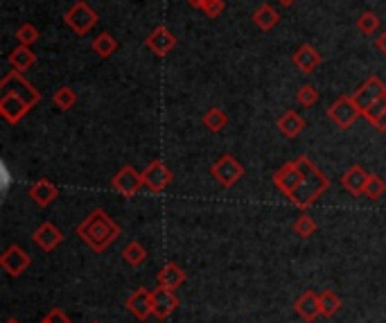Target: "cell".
<instances>
[{
	"label": "cell",
	"instance_id": "1",
	"mask_svg": "<svg viewBox=\"0 0 386 323\" xmlns=\"http://www.w3.org/2000/svg\"><path fill=\"white\" fill-rule=\"evenodd\" d=\"M274 186L281 190L294 206L307 208L330 188V179H327L307 156H298L296 160H289V163L276 170Z\"/></svg>",
	"mask_w": 386,
	"mask_h": 323
},
{
	"label": "cell",
	"instance_id": "2",
	"mask_svg": "<svg viewBox=\"0 0 386 323\" xmlns=\"http://www.w3.org/2000/svg\"><path fill=\"white\" fill-rule=\"evenodd\" d=\"M75 233L86 246H91V251L102 253L122 235V229L109 213L102 211V208H95L77 224Z\"/></svg>",
	"mask_w": 386,
	"mask_h": 323
},
{
	"label": "cell",
	"instance_id": "3",
	"mask_svg": "<svg viewBox=\"0 0 386 323\" xmlns=\"http://www.w3.org/2000/svg\"><path fill=\"white\" fill-rule=\"evenodd\" d=\"M100 16L98 12L86 3V0H77V3L68 9V12L64 14V23L70 27V30L77 34V36H84L89 34L95 25H98Z\"/></svg>",
	"mask_w": 386,
	"mask_h": 323
},
{
	"label": "cell",
	"instance_id": "4",
	"mask_svg": "<svg viewBox=\"0 0 386 323\" xmlns=\"http://www.w3.org/2000/svg\"><path fill=\"white\" fill-rule=\"evenodd\" d=\"M359 116H362V107L355 102L352 95H339V98L327 107V118L343 131L350 129Z\"/></svg>",
	"mask_w": 386,
	"mask_h": 323
},
{
	"label": "cell",
	"instance_id": "5",
	"mask_svg": "<svg viewBox=\"0 0 386 323\" xmlns=\"http://www.w3.org/2000/svg\"><path fill=\"white\" fill-rule=\"evenodd\" d=\"M210 176L215 179L221 188L228 190V188H233L237 181H242L244 165L239 163L233 154H224V156H219L215 163L210 165Z\"/></svg>",
	"mask_w": 386,
	"mask_h": 323
},
{
	"label": "cell",
	"instance_id": "6",
	"mask_svg": "<svg viewBox=\"0 0 386 323\" xmlns=\"http://www.w3.org/2000/svg\"><path fill=\"white\" fill-rule=\"evenodd\" d=\"M0 91L3 93H12V95H18L21 100H25L30 107L34 109L38 102H41V93H38L30 82L23 77V73H7L3 80H0Z\"/></svg>",
	"mask_w": 386,
	"mask_h": 323
},
{
	"label": "cell",
	"instance_id": "7",
	"mask_svg": "<svg viewBox=\"0 0 386 323\" xmlns=\"http://www.w3.org/2000/svg\"><path fill=\"white\" fill-rule=\"evenodd\" d=\"M151 301H154L151 315L156 317L158 321L170 319V317L179 310V303H181L179 296L175 294V290L163 287V285H158V287L151 292Z\"/></svg>",
	"mask_w": 386,
	"mask_h": 323
},
{
	"label": "cell",
	"instance_id": "8",
	"mask_svg": "<svg viewBox=\"0 0 386 323\" xmlns=\"http://www.w3.org/2000/svg\"><path fill=\"white\" fill-rule=\"evenodd\" d=\"M142 186H144L142 174L131 165H124L122 170H118V174L111 179V188L124 197H133Z\"/></svg>",
	"mask_w": 386,
	"mask_h": 323
},
{
	"label": "cell",
	"instance_id": "9",
	"mask_svg": "<svg viewBox=\"0 0 386 323\" xmlns=\"http://www.w3.org/2000/svg\"><path fill=\"white\" fill-rule=\"evenodd\" d=\"M32 264V258L27 255L21 246L18 244H12V246H7L5 253L0 255V267H3V271H7L12 278H18L21 273L30 267Z\"/></svg>",
	"mask_w": 386,
	"mask_h": 323
},
{
	"label": "cell",
	"instance_id": "10",
	"mask_svg": "<svg viewBox=\"0 0 386 323\" xmlns=\"http://www.w3.org/2000/svg\"><path fill=\"white\" fill-rule=\"evenodd\" d=\"M142 181H144V186L151 190V193L161 195L163 190L172 183V172H170V167L163 163V160H151V163L144 167Z\"/></svg>",
	"mask_w": 386,
	"mask_h": 323
},
{
	"label": "cell",
	"instance_id": "11",
	"mask_svg": "<svg viewBox=\"0 0 386 323\" xmlns=\"http://www.w3.org/2000/svg\"><path fill=\"white\" fill-rule=\"evenodd\" d=\"M352 98L362 107V111H364L366 107H371L373 102L386 98V84L378 77V75H373V77L366 80L362 87L352 93Z\"/></svg>",
	"mask_w": 386,
	"mask_h": 323
},
{
	"label": "cell",
	"instance_id": "12",
	"mask_svg": "<svg viewBox=\"0 0 386 323\" xmlns=\"http://www.w3.org/2000/svg\"><path fill=\"white\" fill-rule=\"evenodd\" d=\"M30 111L32 107L25 100L18 98V95L3 93V98H0V116H3L9 125H16V122L23 120Z\"/></svg>",
	"mask_w": 386,
	"mask_h": 323
},
{
	"label": "cell",
	"instance_id": "13",
	"mask_svg": "<svg viewBox=\"0 0 386 323\" xmlns=\"http://www.w3.org/2000/svg\"><path fill=\"white\" fill-rule=\"evenodd\" d=\"M64 237H66V235L61 233L59 226H54L52 222H43V224L34 231L32 242H34L41 251L50 253V251H54L57 246H59V244L64 242Z\"/></svg>",
	"mask_w": 386,
	"mask_h": 323
},
{
	"label": "cell",
	"instance_id": "14",
	"mask_svg": "<svg viewBox=\"0 0 386 323\" xmlns=\"http://www.w3.org/2000/svg\"><path fill=\"white\" fill-rule=\"evenodd\" d=\"M144 45L156 54V57H165L177 47V36L172 34V30H168L165 25H158L147 39H144Z\"/></svg>",
	"mask_w": 386,
	"mask_h": 323
},
{
	"label": "cell",
	"instance_id": "15",
	"mask_svg": "<svg viewBox=\"0 0 386 323\" xmlns=\"http://www.w3.org/2000/svg\"><path fill=\"white\" fill-rule=\"evenodd\" d=\"M369 179L371 174L362 165H350L341 174V188L348 190L352 197H362L366 193V186H369Z\"/></svg>",
	"mask_w": 386,
	"mask_h": 323
},
{
	"label": "cell",
	"instance_id": "16",
	"mask_svg": "<svg viewBox=\"0 0 386 323\" xmlns=\"http://www.w3.org/2000/svg\"><path fill=\"white\" fill-rule=\"evenodd\" d=\"M292 61H294V66L301 73H305V75H310V73H314L318 66H321V61H323V54L316 50L314 45H310V43H303L298 50L294 52V57H292Z\"/></svg>",
	"mask_w": 386,
	"mask_h": 323
},
{
	"label": "cell",
	"instance_id": "17",
	"mask_svg": "<svg viewBox=\"0 0 386 323\" xmlns=\"http://www.w3.org/2000/svg\"><path fill=\"white\" fill-rule=\"evenodd\" d=\"M294 310L303 321H307V323L316 321L318 317H321V301H318V294L310 292V290L303 292L301 296L294 301Z\"/></svg>",
	"mask_w": 386,
	"mask_h": 323
},
{
	"label": "cell",
	"instance_id": "18",
	"mask_svg": "<svg viewBox=\"0 0 386 323\" xmlns=\"http://www.w3.org/2000/svg\"><path fill=\"white\" fill-rule=\"evenodd\" d=\"M124 308H127L136 319L147 321V317L151 315V308H154L151 292H147L144 287H138V290L133 292L131 296L127 299V303H124Z\"/></svg>",
	"mask_w": 386,
	"mask_h": 323
},
{
	"label": "cell",
	"instance_id": "19",
	"mask_svg": "<svg viewBox=\"0 0 386 323\" xmlns=\"http://www.w3.org/2000/svg\"><path fill=\"white\" fill-rule=\"evenodd\" d=\"M27 195H30V199L38 208H47L57 197H59V190H57L52 181H47V179H38L36 183L30 186Z\"/></svg>",
	"mask_w": 386,
	"mask_h": 323
},
{
	"label": "cell",
	"instance_id": "20",
	"mask_svg": "<svg viewBox=\"0 0 386 323\" xmlns=\"http://www.w3.org/2000/svg\"><path fill=\"white\" fill-rule=\"evenodd\" d=\"M276 127L285 138H298L305 129V120L298 116L296 111H285L283 116L276 120Z\"/></svg>",
	"mask_w": 386,
	"mask_h": 323
},
{
	"label": "cell",
	"instance_id": "21",
	"mask_svg": "<svg viewBox=\"0 0 386 323\" xmlns=\"http://www.w3.org/2000/svg\"><path fill=\"white\" fill-rule=\"evenodd\" d=\"M251 18H253V23L260 27L262 32H272L274 27L281 23V12L274 7V5H269V3H265V5H260L253 14H251Z\"/></svg>",
	"mask_w": 386,
	"mask_h": 323
},
{
	"label": "cell",
	"instance_id": "22",
	"mask_svg": "<svg viewBox=\"0 0 386 323\" xmlns=\"http://www.w3.org/2000/svg\"><path fill=\"white\" fill-rule=\"evenodd\" d=\"M156 283L163 285V287L179 290L181 285L186 283V271H183L177 262H168V264H163L161 271L156 273Z\"/></svg>",
	"mask_w": 386,
	"mask_h": 323
},
{
	"label": "cell",
	"instance_id": "23",
	"mask_svg": "<svg viewBox=\"0 0 386 323\" xmlns=\"http://www.w3.org/2000/svg\"><path fill=\"white\" fill-rule=\"evenodd\" d=\"M7 61H9V66H12V70L25 73V70H30L34 66L36 54L32 52L30 45H18V47H14V50L7 54Z\"/></svg>",
	"mask_w": 386,
	"mask_h": 323
},
{
	"label": "cell",
	"instance_id": "24",
	"mask_svg": "<svg viewBox=\"0 0 386 323\" xmlns=\"http://www.w3.org/2000/svg\"><path fill=\"white\" fill-rule=\"evenodd\" d=\"M91 47H93V52H95V54L102 57V59H109L111 54L118 52L120 43H118V39H115L113 34H109V32H100V34L93 39Z\"/></svg>",
	"mask_w": 386,
	"mask_h": 323
},
{
	"label": "cell",
	"instance_id": "25",
	"mask_svg": "<svg viewBox=\"0 0 386 323\" xmlns=\"http://www.w3.org/2000/svg\"><path fill=\"white\" fill-rule=\"evenodd\" d=\"M201 122H204V127L210 131V134H219V131H224L228 127V116L224 109H217V107H210L204 118H201Z\"/></svg>",
	"mask_w": 386,
	"mask_h": 323
},
{
	"label": "cell",
	"instance_id": "26",
	"mask_svg": "<svg viewBox=\"0 0 386 323\" xmlns=\"http://www.w3.org/2000/svg\"><path fill=\"white\" fill-rule=\"evenodd\" d=\"M318 301H321V317H325V319L334 317L343 306L341 296L332 290H323L321 294H318Z\"/></svg>",
	"mask_w": 386,
	"mask_h": 323
},
{
	"label": "cell",
	"instance_id": "27",
	"mask_svg": "<svg viewBox=\"0 0 386 323\" xmlns=\"http://www.w3.org/2000/svg\"><path fill=\"white\" fill-rule=\"evenodd\" d=\"M122 260L129 264V267H140V264L147 260V249L140 242H129L122 249Z\"/></svg>",
	"mask_w": 386,
	"mask_h": 323
},
{
	"label": "cell",
	"instance_id": "28",
	"mask_svg": "<svg viewBox=\"0 0 386 323\" xmlns=\"http://www.w3.org/2000/svg\"><path fill=\"white\" fill-rule=\"evenodd\" d=\"M357 30H359L362 34L371 36L380 30V16L371 12V9H366V12H362L359 16H357Z\"/></svg>",
	"mask_w": 386,
	"mask_h": 323
},
{
	"label": "cell",
	"instance_id": "29",
	"mask_svg": "<svg viewBox=\"0 0 386 323\" xmlns=\"http://www.w3.org/2000/svg\"><path fill=\"white\" fill-rule=\"evenodd\" d=\"M52 102H54V107L59 111H70L77 104V93L70 87H61V89L54 91Z\"/></svg>",
	"mask_w": 386,
	"mask_h": 323
},
{
	"label": "cell",
	"instance_id": "30",
	"mask_svg": "<svg viewBox=\"0 0 386 323\" xmlns=\"http://www.w3.org/2000/svg\"><path fill=\"white\" fill-rule=\"evenodd\" d=\"M384 195H386V181H384V179H382L380 174H371L364 197H369L371 202H380V199H382Z\"/></svg>",
	"mask_w": 386,
	"mask_h": 323
},
{
	"label": "cell",
	"instance_id": "31",
	"mask_svg": "<svg viewBox=\"0 0 386 323\" xmlns=\"http://www.w3.org/2000/svg\"><path fill=\"white\" fill-rule=\"evenodd\" d=\"M294 233L301 237V240H307V237H312L316 233V222H314V217L310 215H301L298 220L294 222Z\"/></svg>",
	"mask_w": 386,
	"mask_h": 323
},
{
	"label": "cell",
	"instance_id": "32",
	"mask_svg": "<svg viewBox=\"0 0 386 323\" xmlns=\"http://www.w3.org/2000/svg\"><path fill=\"white\" fill-rule=\"evenodd\" d=\"M318 91H316V87H312V84H303L301 89H298V93H296V100H298V104L301 107H305V109H310V107H314V104L318 102Z\"/></svg>",
	"mask_w": 386,
	"mask_h": 323
},
{
	"label": "cell",
	"instance_id": "33",
	"mask_svg": "<svg viewBox=\"0 0 386 323\" xmlns=\"http://www.w3.org/2000/svg\"><path fill=\"white\" fill-rule=\"evenodd\" d=\"M16 41H18V45H32L38 41V30L32 23H23L16 30Z\"/></svg>",
	"mask_w": 386,
	"mask_h": 323
},
{
	"label": "cell",
	"instance_id": "34",
	"mask_svg": "<svg viewBox=\"0 0 386 323\" xmlns=\"http://www.w3.org/2000/svg\"><path fill=\"white\" fill-rule=\"evenodd\" d=\"M382 113H386V98H382V100H378V102H373L371 107H366L364 111H362V116L366 118L373 125L375 120H378Z\"/></svg>",
	"mask_w": 386,
	"mask_h": 323
},
{
	"label": "cell",
	"instance_id": "35",
	"mask_svg": "<svg viewBox=\"0 0 386 323\" xmlns=\"http://www.w3.org/2000/svg\"><path fill=\"white\" fill-rule=\"evenodd\" d=\"M226 9V3L224 0H206L204 7H201V12H204L208 18H217L221 12Z\"/></svg>",
	"mask_w": 386,
	"mask_h": 323
},
{
	"label": "cell",
	"instance_id": "36",
	"mask_svg": "<svg viewBox=\"0 0 386 323\" xmlns=\"http://www.w3.org/2000/svg\"><path fill=\"white\" fill-rule=\"evenodd\" d=\"M43 321H47V323H70L68 315H66V312H64L61 308H52V310L43 317Z\"/></svg>",
	"mask_w": 386,
	"mask_h": 323
},
{
	"label": "cell",
	"instance_id": "37",
	"mask_svg": "<svg viewBox=\"0 0 386 323\" xmlns=\"http://www.w3.org/2000/svg\"><path fill=\"white\" fill-rule=\"evenodd\" d=\"M375 47H378V50L386 57V30H384V32H380V36H378V39H375Z\"/></svg>",
	"mask_w": 386,
	"mask_h": 323
},
{
	"label": "cell",
	"instance_id": "38",
	"mask_svg": "<svg viewBox=\"0 0 386 323\" xmlns=\"http://www.w3.org/2000/svg\"><path fill=\"white\" fill-rule=\"evenodd\" d=\"M373 127L378 129V131H386V113H382V116L373 122Z\"/></svg>",
	"mask_w": 386,
	"mask_h": 323
},
{
	"label": "cell",
	"instance_id": "39",
	"mask_svg": "<svg viewBox=\"0 0 386 323\" xmlns=\"http://www.w3.org/2000/svg\"><path fill=\"white\" fill-rule=\"evenodd\" d=\"M186 3H188L190 7H195V9H201V7H204L206 0H186Z\"/></svg>",
	"mask_w": 386,
	"mask_h": 323
},
{
	"label": "cell",
	"instance_id": "40",
	"mask_svg": "<svg viewBox=\"0 0 386 323\" xmlns=\"http://www.w3.org/2000/svg\"><path fill=\"white\" fill-rule=\"evenodd\" d=\"M278 3H281L283 7H292V5L296 3V0H278Z\"/></svg>",
	"mask_w": 386,
	"mask_h": 323
},
{
	"label": "cell",
	"instance_id": "41",
	"mask_svg": "<svg viewBox=\"0 0 386 323\" xmlns=\"http://www.w3.org/2000/svg\"><path fill=\"white\" fill-rule=\"evenodd\" d=\"M5 323H21V321H18V319H14V317H12V319H7Z\"/></svg>",
	"mask_w": 386,
	"mask_h": 323
},
{
	"label": "cell",
	"instance_id": "42",
	"mask_svg": "<svg viewBox=\"0 0 386 323\" xmlns=\"http://www.w3.org/2000/svg\"><path fill=\"white\" fill-rule=\"evenodd\" d=\"M91 323H100V321H91Z\"/></svg>",
	"mask_w": 386,
	"mask_h": 323
},
{
	"label": "cell",
	"instance_id": "43",
	"mask_svg": "<svg viewBox=\"0 0 386 323\" xmlns=\"http://www.w3.org/2000/svg\"><path fill=\"white\" fill-rule=\"evenodd\" d=\"M41 323H47V321H41Z\"/></svg>",
	"mask_w": 386,
	"mask_h": 323
},
{
	"label": "cell",
	"instance_id": "44",
	"mask_svg": "<svg viewBox=\"0 0 386 323\" xmlns=\"http://www.w3.org/2000/svg\"><path fill=\"white\" fill-rule=\"evenodd\" d=\"M142 323H147V321H142Z\"/></svg>",
	"mask_w": 386,
	"mask_h": 323
}]
</instances>
